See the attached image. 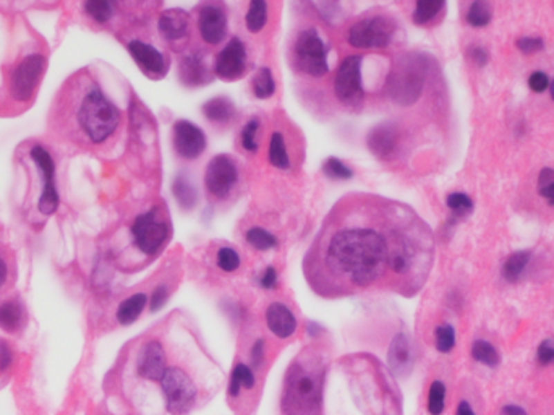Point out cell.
<instances>
[{"label":"cell","mask_w":554,"mask_h":415,"mask_svg":"<svg viewBox=\"0 0 554 415\" xmlns=\"http://www.w3.org/2000/svg\"><path fill=\"white\" fill-rule=\"evenodd\" d=\"M381 225L369 221H347L329 234L324 243L323 261L329 273L342 277L350 286L368 287L387 271L391 240Z\"/></svg>","instance_id":"obj_1"},{"label":"cell","mask_w":554,"mask_h":415,"mask_svg":"<svg viewBox=\"0 0 554 415\" xmlns=\"http://www.w3.org/2000/svg\"><path fill=\"white\" fill-rule=\"evenodd\" d=\"M323 369L318 363H292L284 385V412L287 415H320L323 400Z\"/></svg>","instance_id":"obj_2"},{"label":"cell","mask_w":554,"mask_h":415,"mask_svg":"<svg viewBox=\"0 0 554 415\" xmlns=\"http://www.w3.org/2000/svg\"><path fill=\"white\" fill-rule=\"evenodd\" d=\"M78 122L94 143H102L116 131L120 122V112L104 96L101 89L94 88L83 99Z\"/></svg>","instance_id":"obj_3"},{"label":"cell","mask_w":554,"mask_h":415,"mask_svg":"<svg viewBox=\"0 0 554 415\" xmlns=\"http://www.w3.org/2000/svg\"><path fill=\"white\" fill-rule=\"evenodd\" d=\"M160 388L165 396L167 410L172 415H183L195 405L196 400V386L190 376L183 370L172 367L165 370L160 380Z\"/></svg>","instance_id":"obj_4"},{"label":"cell","mask_w":554,"mask_h":415,"mask_svg":"<svg viewBox=\"0 0 554 415\" xmlns=\"http://www.w3.org/2000/svg\"><path fill=\"white\" fill-rule=\"evenodd\" d=\"M295 59L303 72L311 77H323L328 72V50L318 31L310 28L300 33L295 42Z\"/></svg>","instance_id":"obj_5"},{"label":"cell","mask_w":554,"mask_h":415,"mask_svg":"<svg viewBox=\"0 0 554 415\" xmlns=\"http://www.w3.org/2000/svg\"><path fill=\"white\" fill-rule=\"evenodd\" d=\"M135 243L146 255H158L169 239V225L158 210L138 216L131 225Z\"/></svg>","instance_id":"obj_6"},{"label":"cell","mask_w":554,"mask_h":415,"mask_svg":"<svg viewBox=\"0 0 554 415\" xmlns=\"http://www.w3.org/2000/svg\"><path fill=\"white\" fill-rule=\"evenodd\" d=\"M392 30L394 26L385 17L364 18L350 28L347 39L357 49H380L391 42Z\"/></svg>","instance_id":"obj_7"},{"label":"cell","mask_w":554,"mask_h":415,"mask_svg":"<svg viewBox=\"0 0 554 415\" xmlns=\"http://www.w3.org/2000/svg\"><path fill=\"white\" fill-rule=\"evenodd\" d=\"M334 91L340 102L357 106L363 99L362 86V57L350 55L339 65L334 78Z\"/></svg>","instance_id":"obj_8"},{"label":"cell","mask_w":554,"mask_h":415,"mask_svg":"<svg viewBox=\"0 0 554 415\" xmlns=\"http://www.w3.org/2000/svg\"><path fill=\"white\" fill-rule=\"evenodd\" d=\"M239 172H237L235 163L232 161L229 156L219 154L212 158L206 167V188L212 196L225 198L234 188Z\"/></svg>","instance_id":"obj_9"},{"label":"cell","mask_w":554,"mask_h":415,"mask_svg":"<svg viewBox=\"0 0 554 415\" xmlns=\"http://www.w3.org/2000/svg\"><path fill=\"white\" fill-rule=\"evenodd\" d=\"M46 67V59L39 54L28 55L23 62L18 65L12 77V94L17 101H28L31 94L35 93L42 72Z\"/></svg>","instance_id":"obj_10"},{"label":"cell","mask_w":554,"mask_h":415,"mask_svg":"<svg viewBox=\"0 0 554 415\" xmlns=\"http://www.w3.org/2000/svg\"><path fill=\"white\" fill-rule=\"evenodd\" d=\"M31 158L36 163V166L39 167L42 177H44V192H42V196L39 200V211L42 214L50 216L55 213L57 206H59V195H57L55 190L54 161H52L50 154L42 146H35L31 149Z\"/></svg>","instance_id":"obj_11"},{"label":"cell","mask_w":554,"mask_h":415,"mask_svg":"<svg viewBox=\"0 0 554 415\" xmlns=\"http://www.w3.org/2000/svg\"><path fill=\"white\" fill-rule=\"evenodd\" d=\"M246 68V49L239 37L229 41L216 59V75L227 82H234L245 73Z\"/></svg>","instance_id":"obj_12"},{"label":"cell","mask_w":554,"mask_h":415,"mask_svg":"<svg viewBox=\"0 0 554 415\" xmlns=\"http://www.w3.org/2000/svg\"><path fill=\"white\" fill-rule=\"evenodd\" d=\"M175 151L185 159H196L206 148V136L192 122L178 120L174 125Z\"/></svg>","instance_id":"obj_13"},{"label":"cell","mask_w":554,"mask_h":415,"mask_svg":"<svg viewBox=\"0 0 554 415\" xmlns=\"http://www.w3.org/2000/svg\"><path fill=\"white\" fill-rule=\"evenodd\" d=\"M421 88H423V78L410 67H400L389 78V91L392 98L400 104L415 102L420 96Z\"/></svg>","instance_id":"obj_14"},{"label":"cell","mask_w":554,"mask_h":415,"mask_svg":"<svg viewBox=\"0 0 554 415\" xmlns=\"http://www.w3.org/2000/svg\"><path fill=\"white\" fill-rule=\"evenodd\" d=\"M201 37L207 44H219L227 35V15L219 6L207 3L200 10V20H198Z\"/></svg>","instance_id":"obj_15"},{"label":"cell","mask_w":554,"mask_h":415,"mask_svg":"<svg viewBox=\"0 0 554 415\" xmlns=\"http://www.w3.org/2000/svg\"><path fill=\"white\" fill-rule=\"evenodd\" d=\"M167 370V358L163 344L159 341H149L141 349L138 357V374L146 380L160 381Z\"/></svg>","instance_id":"obj_16"},{"label":"cell","mask_w":554,"mask_h":415,"mask_svg":"<svg viewBox=\"0 0 554 415\" xmlns=\"http://www.w3.org/2000/svg\"><path fill=\"white\" fill-rule=\"evenodd\" d=\"M387 365L391 371L397 376H407L414 367V353H412V344L409 336L405 334H396L389 344L387 351Z\"/></svg>","instance_id":"obj_17"},{"label":"cell","mask_w":554,"mask_h":415,"mask_svg":"<svg viewBox=\"0 0 554 415\" xmlns=\"http://www.w3.org/2000/svg\"><path fill=\"white\" fill-rule=\"evenodd\" d=\"M129 50L131 57L136 60V64L145 70L146 73L163 77L167 72V64H165L164 55L151 44L141 41H131L129 44Z\"/></svg>","instance_id":"obj_18"},{"label":"cell","mask_w":554,"mask_h":415,"mask_svg":"<svg viewBox=\"0 0 554 415\" xmlns=\"http://www.w3.org/2000/svg\"><path fill=\"white\" fill-rule=\"evenodd\" d=\"M266 323L271 333L279 339L290 338L297 331V320L293 317L292 310L279 302H274L268 306Z\"/></svg>","instance_id":"obj_19"},{"label":"cell","mask_w":554,"mask_h":415,"mask_svg":"<svg viewBox=\"0 0 554 415\" xmlns=\"http://www.w3.org/2000/svg\"><path fill=\"white\" fill-rule=\"evenodd\" d=\"M159 31L167 41H180L188 35V15L180 8L165 10L159 18Z\"/></svg>","instance_id":"obj_20"},{"label":"cell","mask_w":554,"mask_h":415,"mask_svg":"<svg viewBox=\"0 0 554 415\" xmlns=\"http://www.w3.org/2000/svg\"><path fill=\"white\" fill-rule=\"evenodd\" d=\"M397 145L396 138V130L392 127L381 125L378 129L371 130V133L368 135V146L371 149V153L378 156L380 159H389L392 154H394Z\"/></svg>","instance_id":"obj_21"},{"label":"cell","mask_w":554,"mask_h":415,"mask_svg":"<svg viewBox=\"0 0 554 415\" xmlns=\"http://www.w3.org/2000/svg\"><path fill=\"white\" fill-rule=\"evenodd\" d=\"M180 78L188 86H198V84L206 82L207 70L200 55H185L182 62H180Z\"/></svg>","instance_id":"obj_22"},{"label":"cell","mask_w":554,"mask_h":415,"mask_svg":"<svg viewBox=\"0 0 554 415\" xmlns=\"http://www.w3.org/2000/svg\"><path fill=\"white\" fill-rule=\"evenodd\" d=\"M146 304H148V297L145 294H135L129 297L118 305L117 308V320L120 324H131L140 318L141 311L145 310Z\"/></svg>","instance_id":"obj_23"},{"label":"cell","mask_w":554,"mask_h":415,"mask_svg":"<svg viewBox=\"0 0 554 415\" xmlns=\"http://www.w3.org/2000/svg\"><path fill=\"white\" fill-rule=\"evenodd\" d=\"M203 114H205L207 120L216 122V124H224V122H229L235 116V107L229 99L214 98L203 106Z\"/></svg>","instance_id":"obj_24"},{"label":"cell","mask_w":554,"mask_h":415,"mask_svg":"<svg viewBox=\"0 0 554 415\" xmlns=\"http://www.w3.org/2000/svg\"><path fill=\"white\" fill-rule=\"evenodd\" d=\"M255 385H257V380H255L252 369L246 367L245 363H237L234 371H232V375H230V383H229L230 398H239L241 393V388L253 389Z\"/></svg>","instance_id":"obj_25"},{"label":"cell","mask_w":554,"mask_h":415,"mask_svg":"<svg viewBox=\"0 0 554 415\" xmlns=\"http://www.w3.org/2000/svg\"><path fill=\"white\" fill-rule=\"evenodd\" d=\"M530 258H532V252L530 250H520V252L510 255L503 266L504 279L509 282H517L530 263Z\"/></svg>","instance_id":"obj_26"},{"label":"cell","mask_w":554,"mask_h":415,"mask_svg":"<svg viewBox=\"0 0 554 415\" xmlns=\"http://www.w3.org/2000/svg\"><path fill=\"white\" fill-rule=\"evenodd\" d=\"M245 21L248 31L252 33L261 31L268 21V3L263 2V0H253V2L250 3L248 12H246Z\"/></svg>","instance_id":"obj_27"},{"label":"cell","mask_w":554,"mask_h":415,"mask_svg":"<svg viewBox=\"0 0 554 415\" xmlns=\"http://www.w3.org/2000/svg\"><path fill=\"white\" fill-rule=\"evenodd\" d=\"M269 161L274 167L277 169H287L290 166V159H288L286 141H284L282 133L274 131L271 136V145H269Z\"/></svg>","instance_id":"obj_28"},{"label":"cell","mask_w":554,"mask_h":415,"mask_svg":"<svg viewBox=\"0 0 554 415\" xmlns=\"http://www.w3.org/2000/svg\"><path fill=\"white\" fill-rule=\"evenodd\" d=\"M23 310L17 302H6L0 305V328L6 331H15L20 326Z\"/></svg>","instance_id":"obj_29"},{"label":"cell","mask_w":554,"mask_h":415,"mask_svg":"<svg viewBox=\"0 0 554 415\" xmlns=\"http://www.w3.org/2000/svg\"><path fill=\"white\" fill-rule=\"evenodd\" d=\"M472 357L475 358L477 362L483 363V365L486 367H498L499 362H501V357H499V352L496 351L495 346H491L490 342L486 341H475L472 346Z\"/></svg>","instance_id":"obj_30"},{"label":"cell","mask_w":554,"mask_h":415,"mask_svg":"<svg viewBox=\"0 0 554 415\" xmlns=\"http://www.w3.org/2000/svg\"><path fill=\"white\" fill-rule=\"evenodd\" d=\"M172 192L175 198H177L178 205L185 208V210H190V208L195 206L196 203V192L195 188L190 182H188V178H185L182 176H178L175 178L174 185H172Z\"/></svg>","instance_id":"obj_31"},{"label":"cell","mask_w":554,"mask_h":415,"mask_svg":"<svg viewBox=\"0 0 554 415\" xmlns=\"http://www.w3.org/2000/svg\"><path fill=\"white\" fill-rule=\"evenodd\" d=\"M443 8L444 2H441V0H420V2H416L415 6L414 21L416 25H426V23L434 20V17H436Z\"/></svg>","instance_id":"obj_32"},{"label":"cell","mask_w":554,"mask_h":415,"mask_svg":"<svg viewBox=\"0 0 554 415\" xmlns=\"http://www.w3.org/2000/svg\"><path fill=\"white\" fill-rule=\"evenodd\" d=\"M276 91V83H274L271 70L263 67L258 70V73L253 78V93L258 99L271 98Z\"/></svg>","instance_id":"obj_33"},{"label":"cell","mask_w":554,"mask_h":415,"mask_svg":"<svg viewBox=\"0 0 554 415\" xmlns=\"http://www.w3.org/2000/svg\"><path fill=\"white\" fill-rule=\"evenodd\" d=\"M446 407V386L443 381H433L428 391V412L430 415H441Z\"/></svg>","instance_id":"obj_34"},{"label":"cell","mask_w":554,"mask_h":415,"mask_svg":"<svg viewBox=\"0 0 554 415\" xmlns=\"http://www.w3.org/2000/svg\"><path fill=\"white\" fill-rule=\"evenodd\" d=\"M246 242L252 245L253 248L259 250V252H266V250L276 247L277 239L271 232H268V230L261 228H253L246 232Z\"/></svg>","instance_id":"obj_35"},{"label":"cell","mask_w":554,"mask_h":415,"mask_svg":"<svg viewBox=\"0 0 554 415\" xmlns=\"http://www.w3.org/2000/svg\"><path fill=\"white\" fill-rule=\"evenodd\" d=\"M491 17L492 13L490 3L478 0V2H473L470 8H468L467 21L475 28H483L491 21Z\"/></svg>","instance_id":"obj_36"},{"label":"cell","mask_w":554,"mask_h":415,"mask_svg":"<svg viewBox=\"0 0 554 415\" xmlns=\"http://www.w3.org/2000/svg\"><path fill=\"white\" fill-rule=\"evenodd\" d=\"M447 208L451 210V213L457 218H463V216H468L473 211V201L472 198L465 195V193H451L447 196Z\"/></svg>","instance_id":"obj_37"},{"label":"cell","mask_w":554,"mask_h":415,"mask_svg":"<svg viewBox=\"0 0 554 415\" xmlns=\"http://www.w3.org/2000/svg\"><path fill=\"white\" fill-rule=\"evenodd\" d=\"M84 10L98 23H107L113 15V6L107 0H89L84 3Z\"/></svg>","instance_id":"obj_38"},{"label":"cell","mask_w":554,"mask_h":415,"mask_svg":"<svg viewBox=\"0 0 554 415\" xmlns=\"http://www.w3.org/2000/svg\"><path fill=\"white\" fill-rule=\"evenodd\" d=\"M538 192L549 206H554V169L544 167L538 176Z\"/></svg>","instance_id":"obj_39"},{"label":"cell","mask_w":554,"mask_h":415,"mask_svg":"<svg viewBox=\"0 0 554 415\" xmlns=\"http://www.w3.org/2000/svg\"><path fill=\"white\" fill-rule=\"evenodd\" d=\"M456 346V329L451 324H441L436 328V349L443 353H449Z\"/></svg>","instance_id":"obj_40"},{"label":"cell","mask_w":554,"mask_h":415,"mask_svg":"<svg viewBox=\"0 0 554 415\" xmlns=\"http://www.w3.org/2000/svg\"><path fill=\"white\" fill-rule=\"evenodd\" d=\"M217 266L225 273L235 271L237 268L240 266L239 253H237L235 250H232L230 247H222L219 252H217Z\"/></svg>","instance_id":"obj_41"},{"label":"cell","mask_w":554,"mask_h":415,"mask_svg":"<svg viewBox=\"0 0 554 415\" xmlns=\"http://www.w3.org/2000/svg\"><path fill=\"white\" fill-rule=\"evenodd\" d=\"M323 171L328 177L342 178V181H345V178H352V176H353L352 169H350L349 166H345L342 161H339V159H335V158L326 159Z\"/></svg>","instance_id":"obj_42"},{"label":"cell","mask_w":554,"mask_h":415,"mask_svg":"<svg viewBox=\"0 0 554 415\" xmlns=\"http://www.w3.org/2000/svg\"><path fill=\"white\" fill-rule=\"evenodd\" d=\"M258 129H259V122L257 119H253L243 127V130H241V145H243V148L246 151H252V153H255V151L258 149V143H257Z\"/></svg>","instance_id":"obj_43"},{"label":"cell","mask_w":554,"mask_h":415,"mask_svg":"<svg viewBox=\"0 0 554 415\" xmlns=\"http://www.w3.org/2000/svg\"><path fill=\"white\" fill-rule=\"evenodd\" d=\"M537 358L542 365H554V341L553 339H544L538 346Z\"/></svg>","instance_id":"obj_44"},{"label":"cell","mask_w":554,"mask_h":415,"mask_svg":"<svg viewBox=\"0 0 554 415\" xmlns=\"http://www.w3.org/2000/svg\"><path fill=\"white\" fill-rule=\"evenodd\" d=\"M517 47L524 54H535L544 47V41L542 37H520L517 41Z\"/></svg>","instance_id":"obj_45"},{"label":"cell","mask_w":554,"mask_h":415,"mask_svg":"<svg viewBox=\"0 0 554 415\" xmlns=\"http://www.w3.org/2000/svg\"><path fill=\"white\" fill-rule=\"evenodd\" d=\"M167 299H169L167 287L159 286L158 289L153 292V295H151V300H149L151 311H158L159 308H163V306L165 305V302H167Z\"/></svg>","instance_id":"obj_46"},{"label":"cell","mask_w":554,"mask_h":415,"mask_svg":"<svg viewBox=\"0 0 554 415\" xmlns=\"http://www.w3.org/2000/svg\"><path fill=\"white\" fill-rule=\"evenodd\" d=\"M528 86L535 93H543L544 89L549 86L548 75L543 73V72L532 73V75H530V78H528Z\"/></svg>","instance_id":"obj_47"},{"label":"cell","mask_w":554,"mask_h":415,"mask_svg":"<svg viewBox=\"0 0 554 415\" xmlns=\"http://www.w3.org/2000/svg\"><path fill=\"white\" fill-rule=\"evenodd\" d=\"M259 284H261V287H264V289H274L277 284V271L274 270L273 266H268L263 273Z\"/></svg>","instance_id":"obj_48"},{"label":"cell","mask_w":554,"mask_h":415,"mask_svg":"<svg viewBox=\"0 0 554 415\" xmlns=\"http://www.w3.org/2000/svg\"><path fill=\"white\" fill-rule=\"evenodd\" d=\"M264 347H266V344H264L263 339H258V341L255 342V346L252 347V352H250V357H252L253 367H259L263 363Z\"/></svg>","instance_id":"obj_49"},{"label":"cell","mask_w":554,"mask_h":415,"mask_svg":"<svg viewBox=\"0 0 554 415\" xmlns=\"http://www.w3.org/2000/svg\"><path fill=\"white\" fill-rule=\"evenodd\" d=\"M12 363V351L7 342L0 341V371L7 370Z\"/></svg>","instance_id":"obj_50"},{"label":"cell","mask_w":554,"mask_h":415,"mask_svg":"<svg viewBox=\"0 0 554 415\" xmlns=\"http://www.w3.org/2000/svg\"><path fill=\"white\" fill-rule=\"evenodd\" d=\"M470 57L478 67H483V65L488 64V52L483 47H472Z\"/></svg>","instance_id":"obj_51"},{"label":"cell","mask_w":554,"mask_h":415,"mask_svg":"<svg viewBox=\"0 0 554 415\" xmlns=\"http://www.w3.org/2000/svg\"><path fill=\"white\" fill-rule=\"evenodd\" d=\"M456 415H475L473 412L472 405L467 403V400H461L457 405V410H456Z\"/></svg>","instance_id":"obj_52"},{"label":"cell","mask_w":554,"mask_h":415,"mask_svg":"<svg viewBox=\"0 0 554 415\" xmlns=\"http://www.w3.org/2000/svg\"><path fill=\"white\" fill-rule=\"evenodd\" d=\"M503 415H527V412L519 405H506L503 409Z\"/></svg>","instance_id":"obj_53"},{"label":"cell","mask_w":554,"mask_h":415,"mask_svg":"<svg viewBox=\"0 0 554 415\" xmlns=\"http://www.w3.org/2000/svg\"><path fill=\"white\" fill-rule=\"evenodd\" d=\"M7 281V265L2 258H0V287L6 284Z\"/></svg>","instance_id":"obj_54"},{"label":"cell","mask_w":554,"mask_h":415,"mask_svg":"<svg viewBox=\"0 0 554 415\" xmlns=\"http://www.w3.org/2000/svg\"><path fill=\"white\" fill-rule=\"evenodd\" d=\"M549 91H551V98H553V101H554V80L551 83H549Z\"/></svg>","instance_id":"obj_55"}]
</instances>
